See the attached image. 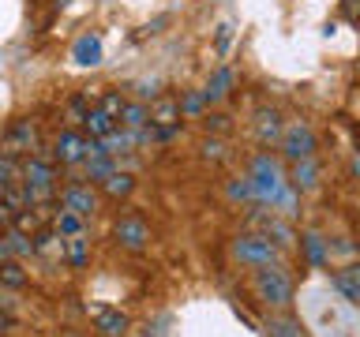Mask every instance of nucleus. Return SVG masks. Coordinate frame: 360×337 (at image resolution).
Masks as SVG:
<instances>
[{
    "mask_svg": "<svg viewBox=\"0 0 360 337\" xmlns=\"http://www.w3.org/2000/svg\"><path fill=\"white\" fill-rule=\"evenodd\" d=\"M19 184L27 191L30 206H49L56 195V161L45 150L19 157Z\"/></svg>",
    "mask_w": 360,
    "mask_h": 337,
    "instance_id": "1",
    "label": "nucleus"
},
{
    "mask_svg": "<svg viewBox=\"0 0 360 337\" xmlns=\"http://www.w3.org/2000/svg\"><path fill=\"white\" fill-rule=\"evenodd\" d=\"M252 289H255V296L263 300L270 311H289L292 300H297V281H292V274L281 263L259 266L255 277H252Z\"/></svg>",
    "mask_w": 360,
    "mask_h": 337,
    "instance_id": "2",
    "label": "nucleus"
},
{
    "mask_svg": "<svg viewBox=\"0 0 360 337\" xmlns=\"http://www.w3.org/2000/svg\"><path fill=\"white\" fill-rule=\"evenodd\" d=\"M248 180H252V187H255V202H263V206H274V199L281 195V187L289 184V176L281 173L278 157L270 150H259L252 157V173H248Z\"/></svg>",
    "mask_w": 360,
    "mask_h": 337,
    "instance_id": "3",
    "label": "nucleus"
},
{
    "mask_svg": "<svg viewBox=\"0 0 360 337\" xmlns=\"http://www.w3.org/2000/svg\"><path fill=\"white\" fill-rule=\"evenodd\" d=\"M233 258L240 266H248V270H259V266H274V263H281V247L270 240L266 232H240L233 240Z\"/></svg>",
    "mask_w": 360,
    "mask_h": 337,
    "instance_id": "4",
    "label": "nucleus"
},
{
    "mask_svg": "<svg viewBox=\"0 0 360 337\" xmlns=\"http://www.w3.org/2000/svg\"><path fill=\"white\" fill-rule=\"evenodd\" d=\"M281 154H285V161H304V157H315L319 150V139H315V131L308 128L304 120L289 124L285 131H281Z\"/></svg>",
    "mask_w": 360,
    "mask_h": 337,
    "instance_id": "5",
    "label": "nucleus"
},
{
    "mask_svg": "<svg viewBox=\"0 0 360 337\" xmlns=\"http://www.w3.org/2000/svg\"><path fill=\"white\" fill-rule=\"evenodd\" d=\"M38 150L41 146H38V124L34 120H15L4 131V139H0V154H11V157H27Z\"/></svg>",
    "mask_w": 360,
    "mask_h": 337,
    "instance_id": "6",
    "label": "nucleus"
},
{
    "mask_svg": "<svg viewBox=\"0 0 360 337\" xmlns=\"http://www.w3.org/2000/svg\"><path fill=\"white\" fill-rule=\"evenodd\" d=\"M112 236H117V244L124 247V251H131V255H143L146 247H150V225H146L143 218H135V213H124V218H117V225H112Z\"/></svg>",
    "mask_w": 360,
    "mask_h": 337,
    "instance_id": "7",
    "label": "nucleus"
},
{
    "mask_svg": "<svg viewBox=\"0 0 360 337\" xmlns=\"http://www.w3.org/2000/svg\"><path fill=\"white\" fill-rule=\"evenodd\" d=\"M49 157H53L56 165H83V161H86V135L75 131V128H64V131L53 139Z\"/></svg>",
    "mask_w": 360,
    "mask_h": 337,
    "instance_id": "8",
    "label": "nucleus"
},
{
    "mask_svg": "<svg viewBox=\"0 0 360 337\" xmlns=\"http://www.w3.org/2000/svg\"><path fill=\"white\" fill-rule=\"evenodd\" d=\"M60 210H72V213H79V218H94V213H98L94 184H83V180L64 184V191H60Z\"/></svg>",
    "mask_w": 360,
    "mask_h": 337,
    "instance_id": "9",
    "label": "nucleus"
},
{
    "mask_svg": "<svg viewBox=\"0 0 360 337\" xmlns=\"http://www.w3.org/2000/svg\"><path fill=\"white\" fill-rule=\"evenodd\" d=\"M146 112H150V128H176L180 124V98L176 94H158L150 105H146Z\"/></svg>",
    "mask_w": 360,
    "mask_h": 337,
    "instance_id": "10",
    "label": "nucleus"
},
{
    "mask_svg": "<svg viewBox=\"0 0 360 337\" xmlns=\"http://www.w3.org/2000/svg\"><path fill=\"white\" fill-rule=\"evenodd\" d=\"M300 240V251H304V263H308L311 270H323L326 263H330V240H326L323 232L308 229L304 236H297Z\"/></svg>",
    "mask_w": 360,
    "mask_h": 337,
    "instance_id": "11",
    "label": "nucleus"
},
{
    "mask_svg": "<svg viewBox=\"0 0 360 337\" xmlns=\"http://www.w3.org/2000/svg\"><path fill=\"white\" fill-rule=\"evenodd\" d=\"M281 131H285V124H281L278 109H259L255 112V139H259V146H278Z\"/></svg>",
    "mask_w": 360,
    "mask_h": 337,
    "instance_id": "12",
    "label": "nucleus"
},
{
    "mask_svg": "<svg viewBox=\"0 0 360 337\" xmlns=\"http://www.w3.org/2000/svg\"><path fill=\"white\" fill-rule=\"evenodd\" d=\"M252 225H263V232L281 247V251L297 244V232H292V225L281 221V218H274V213H252Z\"/></svg>",
    "mask_w": 360,
    "mask_h": 337,
    "instance_id": "13",
    "label": "nucleus"
},
{
    "mask_svg": "<svg viewBox=\"0 0 360 337\" xmlns=\"http://www.w3.org/2000/svg\"><path fill=\"white\" fill-rule=\"evenodd\" d=\"M128 315H124L120 308H94V330L101 337H124L128 333Z\"/></svg>",
    "mask_w": 360,
    "mask_h": 337,
    "instance_id": "14",
    "label": "nucleus"
},
{
    "mask_svg": "<svg viewBox=\"0 0 360 337\" xmlns=\"http://www.w3.org/2000/svg\"><path fill=\"white\" fill-rule=\"evenodd\" d=\"M233 83H236L233 67H218V72L207 79V86H202V101H207V105H218V101H225V98L233 94Z\"/></svg>",
    "mask_w": 360,
    "mask_h": 337,
    "instance_id": "15",
    "label": "nucleus"
},
{
    "mask_svg": "<svg viewBox=\"0 0 360 337\" xmlns=\"http://www.w3.org/2000/svg\"><path fill=\"white\" fill-rule=\"evenodd\" d=\"M72 60L83 64V67L101 64V38H98V34H83V38L72 45Z\"/></svg>",
    "mask_w": 360,
    "mask_h": 337,
    "instance_id": "16",
    "label": "nucleus"
},
{
    "mask_svg": "<svg viewBox=\"0 0 360 337\" xmlns=\"http://www.w3.org/2000/svg\"><path fill=\"white\" fill-rule=\"evenodd\" d=\"M289 184L297 187V191H311L315 184H319V161H315V157H304V161H292Z\"/></svg>",
    "mask_w": 360,
    "mask_h": 337,
    "instance_id": "17",
    "label": "nucleus"
},
{
    "mask_svg": "<svg viewBox=\"0 0 360 337\" xmlns=\"http://www.w3.org/2000/svg\"><path fill=\"white\" fill-rule=\"evenodd\" d=\"M112 128H117V120H112L105 109L90 105V112L83 117V135H86V139H105V135H109Z\"/></svg>",
    "mask_w": 360,
    "mask_h": 337,
    "instance_id": "18",
    "label": "nucleus"
},
{
    "mask_svg": "<svg viewBox=\"0 0 360 337\" xmlns=\"http://www.w3.org/2000/svg\"><path fill=\"white\" fill-rule=\"evenodd\" d=\"M64 263L72 266V270H83L90 263V240H86V232L64 236Z\"/></svg>",
    "mask_w": 360,
    "mask_h": 337,
    "instance_id": "19",
    "label": "nucleus"
},
{
    "mask_svg": "<svg viewBox=\"0 0 360 337\" xmlns=\"http://www.w3.org/2000/svg\"><path fill=\"white\" fill-rule=\"evenodd\" d=\"M34 240V255H49V258H64V236L56 229H38L30 236Z\"/></svg>",
    "mask_w": 360,
    "mask_h": 337,
    "instance_id": "20",
    "label": "nucleus"
},
{
    "mask_svg": "<svg viewBox=\"0 0 360 337\" xmlns=\"http://www.w3.org/2000/svg\"><path fill=\"white\" fill-rule=\"evenodd\" d=\"M86 173H83V180H86V184H105V180L112 176V173H117V157H86Z\"/></svg>",
    "mask_w": 360,
    "mask_h": 337,
    "instance_id": "21",
    "label": "nucleus"
},
{
    "mask_svg": "<svg viewBox=\"0 0 360 337\" xmlns=\"http://www.w3.org/2000/svg\"><path fill=\"white\" fill-rule=\"evenodd\" d=\"M266 333H270V337H304V326L292 319V315L274 311V315L266 319Z\"/></svg>",
    "mask_w": 360,
    "mask_h": 337,
    "instance_id": "22",
    "label": "nucleus"
},
{
    "mask_svg": "<svg viewBox=\"0 0 360 337\" xmlns=\"http://www.w3.org/2000/svg\"><path fill=\"white\" fill-rule=\"evenodd\" d=\"M27 270H22L19 258H8V263H0V289H27Z\"/></svg>",
    "mask_w": 360,
    "mask_h": 337,
    "instance_id": "23",
    "label": "nucleus"
},
{
    "mask_svg": "<svg viewBox=\"0 0 360 337\" xmlns=\"http://www.w3.org/2000/svg\"><path fill=\"white\" fill-rule=\"evenodd\" d=\"M150 124V112H146V101H128L120 112V128H128V131H139Z\"/></svg>",
    "mask_w": 360,
    "mask_h": 337,
    "instance_id": "24",
    "label": "nucleus"
},
{
    "mask_svg": "<svg viewBox=\"0 0 360 337\" xmlns=\"http://www.w3.org/2000/svg\"><path fill=\"white\" fill-rule=\"evenodd\" d=\"M101 191H105L109 199H128L131 191H135V176H131V173H120V168H117V173H112L105 184H101Z\"/></svg>",
    "mask_w": 360,
    "mask_h": 337,
    "instance_id": "25",
    "label": "nucleus"
},
{
    "mask_svg": "<svg viewBox=\"0 0 360 337\" xmlns=\"http://www.w3.org/2000/svg\"><path fill=\"white\" fill-rule=\"evenodd\" d=\"M330 285H334L338 292H342V296H345L349 303H356V308H360V285H356V277L349 274V266H345V270H338V274L330 277Z\"/></svg>",
    "mask_w": 360,
    "mask_h": 337,
    "instance_id": "26",
    "label": "nucleus"
},
{
    "mask_svg": "<svg viewBox=\"0 0 360 337\" xmlns=\"http://www.w3.org/2000/svg\"><path fill=\"white\" fill-rule=\"evenodd\" d=\"M83 221L86 218H79V213H72V210H56L53 229L60 232V236H79V232H83Z\"/></svg>",
    "mask_w": 360,
    "mask_h": 337,
    "instance_id": "27",
    "label": "nucleus"
},
{
    "mask_svg": "<svg viewBox=\"0 0 360 337\" xmlns=\"http://www.w3.org/2000/svg\"><path fill=\"white\" fill-rule=\"evenodd\" d=\"M86 112H90V94H72V98H68V105H64V120L72 124V128H75V124H83Z\"/></svg>",
    "mask_w": 360,
    "mask_h": 337,
    "instance_id": "28",
    "label": "nucleus"
},
{
    "mask_svg": "<svg viewBox=\"0 0 360 337\" xmlns=\"http://www.w3.org/2000/svg\"><path fill=\"white\" fill-rule=\"evenodd\" d=\"M11 184H19V157L0 154V195H4Z\"/></svg>",
    "mask_w": 360,
    "mask_h": 337,
    "instance_id": "29",
    "label": "nucleus"
},
{
    "mask_svg": "<svg viewBox=\"0 0 360 337\" xmlns=\"http://www.w3.org/2000/svg\"><path fill=\"white\" fill-rule=\"evenodd\" d=\"M225 195H229L233 202H252L255 199V187H252V180H248V176H236V180H229Z\"/></svg>",
    "mask_w": 360,
    "mask_h": 337,
    "instance_id": "30",
    "label": "nucleus"
},
{
    "mask_svg": "<svg viewBox=\"0 0 360 337\" xmlns=\"http://www.w3.org/2000/svg\"><path fill=\"white\" fill-rule=\"evenodd\" d=\"M202 109H207L202 90H188V94L180 98V117H202Z\"/></svg>",
    "mask_w": 360,
    "mask_h": 337,
    "instance_id": "31",
    "label": "nucleus"
},
{
    "mask_svg": "<svg viewBox=\"0 0 360 337\" xmlns=\"http://www.w3.org/2000/svg\"><path fill=\"white\" fill-rule=\"evenodd\" d=\"M199 154H202V161H214V165L229 157V150H225V143H221V139H214V135H210V139H202Z\"/></svg>",
    "mask_w": 360,
    "mask_h": 337,
    "instance_id": "32",
    "label": "nucleus"
},
{
    "mask_svg": "<svg viewBox=\"0 0 360 337\" xmlns=\"http://www.w3.org/2000/svg\"><path fill=\"white\" fill-rule=\"evenodd\" d=\"M124 105H128V101H124V94H117V90H105V94H101V105H98V109H105L112 120H120Z\"/></svg>",
    "mask_w": 360,
    "mask_h": 337,
    "instance_id": "33",
    "label": "nucleus"
},
{
    "mask_svg": "<svg viewBox=\"0 0 360 337\" xmlns=\"http://www.w3.org/2000/svg\"><path fill=\"white\" fill-rule=\"evenodd\" d=\"M202 128L207 131H229V117H225V112H207V117H202Z\"/></svg>",
    "mask_w": 360,
    "mask_h": 337,
    "instance_id": "34",
    "label": "nucleus"
},
{
    "mask_svg": "<svg viewBox=\"0 0 360 337\" xmlns=\"http://www.w3.org/2000/svg\"><path fill=\"white\" fill-rule=\"evenodd\" d=\"M342 15H345V22L360 27V0H342Z\"/></svg>",
    "mask_w": 360,
    "mask_h": 337,
    "instance_id": "35",
    "label": "nucleus"
},
{
    "mask_svg": "<svg viewBox=\"0 0 360 337\" xmlns=\"http://www.w3.org/2000/svg\"><path fill=\"white\" fill-rule=\"evenodd\" d=\"M11 330H19V319H15V315H11L8 308H0V337L11 333Z\"/></svg>",
    "mask_w": 360,
    "mask_h": 337,
    "instance_id": "36",
    "label": "nucleus"
},
{
    "mask_svg": "<svg viewBox=\"0 0 360 337\" xmlns=\"http://www.w3.org/2000/svg\"><path fill=\"white\" fill-rule=\"evenodd\" d=\"M229 38H233V27H229V22H221V27H218V53L229 49Z\"/></svg>",
    "mask_w": 360,
    "mask_h": 337,
    "instance_id": "37",
    "label": "nucleus"
},
{
    "mask_svg": "<svg viewBox=\"0 0 360 337\" xmlns=\"http://www.w3.org/2000/svg\"><path fill=\"white\" fill-rule=\"evenodd\" d=\"M8 229H11V206L0 199V232H8Z\"/></svg>",
    "mask_w": 360,
    "mask_h": 337,
    "instance_id": "38",
    "label": "nucleus"
},
{
    "mask_svg": "<svg viewBox=\"0 0 360 337\" xmlns=\"http://www.w3.org/2000/svg\"><path fill=\"white\" fill-rule=\"evenodd\" d=\"M349 274H353V277H356V285H360V263H353V266H349Z\"/></svg>",
    "mask_w": 360,
    "mask_h": 337,
    "instance_id": "39",
    "label": "nucleus"
},
{
    "mask_svg": "<svg viewBox=\"0 0 360 337\" xmlns=\"http://www.w3.org/2000/svg\"><path fill=\"white\" fill-rule=\"evenodd\" d=\"M353 176H356V180H360V154H356V157H353Z\"/></svg>",
    "mask_w": 360,
    "mask_h": 337,
    "instance_id": "40",
    "label": "nucleus"
}]
</instances>
